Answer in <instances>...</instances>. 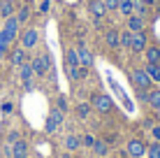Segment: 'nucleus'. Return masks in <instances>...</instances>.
I'll return each instance as SVG.
<instances>
[{
	"label": "nucleus",
	"mask_w": 160,
	"mask_h": 158,
	"mask_svg": "<svg viewBox=\"0 0 160 158\" xmlns=\"http://www.w3.org/2000/svg\"><path fill=\"white\" fill-rule=\"evenodd\" d=\"M65 58H68V65H79V56H77V51H74V49H70Z\"/></svg>",
	"instance_id": "23"
},
{
	"label": "nucleus",
	"mask_w": 160,
	"mask_h": 158,
	"mask_svg": "<svg viewBox=\"0 0 160 158\" xmlns=\"http://www.w3.org/2000/svg\"><path fill=\"white\" fill-rule=\"evenodd\" d=\"M32 72L35 74H47V70L51 68V61H49L47 56H37V58H32Z\"/></svg>",
	"instance_id": "6"
},
{
	"label": "nucleus",
	"mask_w": 160,
	"mask_h": 158,
	"mask_svg": "<svg viewBox=\"0 0 160 158\" xmlns=\"http://www.w3.org/2000/svg\"><path fill=\"white\" fill-rule=\"evenodd\" d=\"M77 56H79V65H84V68H91V65H93V56H91L88 49L81 47L79 51H77Z\"/></svg>",
	"instance_id": "14"
},
{
	"label": "nucleus",
	"mask_w": 160,
	"mask_h": 158,
	"mask_svg": "<svg viewBox=\"0 0 160 158\" xmlns=\"http://www.w3.org/2000/svg\"><path fill=\"white\" fill-rule=\"evenodd\" d=\"M28 14H30L28 7H21V9H19V16H16V21H19V23H23V21L28 19Z\"/></svg>",
	"instance_id": "25"
},
{
	"label": "nucleus",
	"mask_w": 160,
	"mask_h": 158,
	"mask_svg": "<svg viewBox=\"0 0 160 158\" xmlns=\"http://www.w3.org/2000/svg\"><path fill=\"white\" fill-rule=\"evenodd\" d=\"M16 140H19V133H9V142H12V144H14V142H16Z\"/></svg>",
	"instance_id": "33"
},
{
	"label": "nucleus",
	"mask_w": 160,
	"mask_h": 158,
	"mask_svg": "<svg viewBox=\"0 0 160 158\" xmlns=\"http://www.w3.org/2000/svg\"><path fill=\"white\" fill-rule=\"evenodd\" d=\"M12 156L14 158H28V144L23 140H16L12 144Z\"/></svg>",
	"instance_id": "10"
},
{
	"label": "nucleus",
	"mask_w": 160,
	"mask_h": 158,
	"mask_svg": "<svg viewBox=\"0 0 160 158\" xmlns=\"http://www.w3.org/2000/svg\"><path fill=\"white\" fill-rule=\"evenodd\" d=\"M146 72H148V77H151V81H160V65L158 63H148Z\"/></svg>",
	"instance_id": "18"
},
{
	"label": "nucleus",
	"mask_w": 160,
	"mask_h": 158,
	"mask_svg": "<svg viewBox=\"0 0 160 158\" xmlns=\"http://www.w3.org/2000/svg\"><path fill=\"white\" fill-rule=\"evenodd\" d=\"M60 123H63V112H60V110H53L51 116H49V121H47V130H49V133H53Z\"/></svg>",
	"instance_id": "9"
},
{
	"label": "nucleus",
	"mask_w": 160,
	"mask_h": 158,
	"mask_svg": "<svg viewBox=\"0 0 160 158\" xmlns=\"http://www.w3.org/2000/svg\"><path fill=\"white\" fill-rule=\"evenodd\" d=\"M148 105L153 107V110H160V89L158 91H148Z\"/></svg>",
	"instance_id": "19"
},
{
	"label": "nucleus",
	"mask_w": 160,
	"mask_h": 158,
	"mask_svg": "<svg viewBox=\"0 0 160 158\" xmlns=\"http://www.w3.org/2000/svg\"><path fill=\"white\" fill-rule=\"evenodd\" d=\"M7 42H5V37L2 35H0V61H2V58H5V54H7Z\"/></svg>",
	"instance_id": "28"
},
{
	"label": "nucleus",
	"mask_w": 160,
	"mask_h": 158,
	"mask_svg": "<svg viewBox=\"0 0 160 158\" xmlns=\"http://www.w3.org/2000/svg\"><path fill=\"white\" fill-rule=\"evenodd\" d=\"M88 12L95 16V19H102V16L107 14V7H104L102 0H91V3H88Z\"/></svg>",
	"instance_id": "8"
},
{
	"label": "nucleus",
	"mask_w": 160,
	"mask_h": 158,
	"mask_svg": "<svg viewBox=\"0 0 160 158\" xmlns=\"http://www.w3.org/2000/svg\"><path fill=\"white\" fill-rule=\"evenodd\" d=\"M14 12V5L9 3V0H5V3H0V16H5V19H9Z\"/></svg>",
	"instance_id": "20"
},
{
	"label": "nucleus",
	"mask_w": 160,
	"mask_h": 158,
	"mask_svg": "<svg viewBox=\"0 0 160 158\" xmlns=\"http://www.w3.org/2000/svg\"><path fill=\"white\" fill-rule=\"evenodd\" d=\"M121 44H123V47H130V44H132V33H130V30H123V33H121Z\"/></svg>",
	"instance_id": "22"
},
{
	"label": "nucleus",
	"mask_w": 160,
	"mask_h": 158,
	"mask_svg": "<svg viewBox=\"0 0 160 158\" xmlns=\"http://www.w3.org/2000/svg\"><path fill=\"white\" fill-rule=\"evenodd\" d=\"M93 149H95L98 156H104V154H107V144H104V142H95V144H93Z\"/></svg>",
	"instance_id": "24"
},
{
	"label": "nucleus",
	"mask_w": 160,
	"mask_h": 158,
	"mask_svg": "<svg viewBox=\"0 0 160 158\" xmlns=\"http://www.w3.org/2000/svg\"><path fill=\"white\" fill-rule=\"evenodd\" d=\"M153 137H156V142H160V126L153 128Z\"/></svg>",
	"instance_id": "32"
},
{
	"label": "nucleus",
	"mask_w": 160,
	"mask_h": 158,
	"mask_svg": "<svg viewBox=\"0 0 160 158\" xmlns=\"http://www.w3.org/2000/svg\"><path fill=\"white\" fill-rule=\"evenodd\" d=\"M158 65H160V63H158Z\"/></svg>",
	"instance_id": "36"
},
{
	"label": "nucleus",
	"mask_w": 160,
	"mask_h": 158,
	"mask_svg": "<svg viewBox=\"0 0 160 158\" xmlns=\"http://www.w3.org/2000/svg\"><path fill=\"white\" fill-rule=\"evenodd\" d=\"M93 105H95L98 112H112V110H114L112 98L104 95V93H95V95H93Z\"/></svg>",
	"instance_id": "3"
},
{
	"label": "nucleus",
	"mask_w": 160,
	"mask_h": 158,
	"mask_svg": "<svg viewBox=\"0 0 160 158\" xmlns=\"http://www.w3.org/2000/svg\"><path fill=\"white\" fill-rule=\"evenodd\" d=\"M130 49L132 51H144L146 49V33L142 30V33H132V44H130Z\"/></svg>",
	"instance_id": "7"
},
{
	"label": "nucleus",
	"mask_w": 160,
	"mask_h": 158,
	"mask_svg": "<svg viewBox=\"0 0 160 158\" xmlns=\"http://www.w3.org/2000/svg\"><path fill=\"white\" fill-rule=\"evenodd\" d=\"M37 42H40V33H37L35 28L23 30V35H21V47H23V49H32Z\"/></svg>",
	"instance_id": "4"
},
{
	"label": "nucleus",
	"mask_w": 160,
	"mask_h": 158,
	"mask_svg": "<svg viewBox=\"0 0 160 158\" xmlns=\"http://www.w3.org/2000/svg\"><path fill=\"white\" fill-rule=\"evenodd\" d=\"M58 110H60V112L68 110V102H65V98H58Z\"/></svg>",
	"instance_id": "31"
},
{
	"label": "nucleus",
	"mask_w": 160,
	"mask_h": 158,
	"mask_svg": "<svg viewBox=\"0 0 160 158\" xmlns=\"http://www.w3.org/2000/svg\"><path fill=\"white\" fill-rule=\"evenodd\" d=\"M104 3V7H107V12L109 9H118V0H102Z\"/></svg>",
	"instance_id": "29"
},
{
	"label": "nucleus",
	"mask_w": 160,
	"mask_h": 158,
	"mask_svg": "<svg viewBox=\"0 0 160 158\" xmlns=\"http://www.w3.org/2000/svg\"><path fill=\"white\" fill-rule=\"evenodd\" d=\"M84 144H86V146H93V144H95V140H93V135H84Z\"/></svg>",
	"instance_id": "30"
},
{
	"label": "nucleus",
	"mask_w": 160,
	"mask_h": 158,
	"mask_svg": "<svg viewBox=\"0 0 160 158\" xmlns=\"http://www.w3.org/2000/svg\"><path fill=\"white\" fill-rule=\"evenodd\" d=\"M146 61L148 63H160V47H146Z\"/></svg>",
	"instance_id": "16"
},
{
	"label": "nucleus",
	"mask_w": 160,
	"mask_h": 158,
	"mask_svg": "<svg viewBox=\"0 0 160 158\" xmlns=\"http://www.w3.org/2000/svg\"><path fill=\"white\" fill-rule=\"evenodd\" d=\"M128 30L130 33H142L144 30V19L142 16H128Z\"/></svg>",
	"instance_id": "11"
},
{
	"label": "nucleus",
	"mask_w": 160,
	"mask_h": 158,
	"mask_svg": "<svg viewBox=\"0 0 160 158\" xmlns=\"http://www.w3.org/2000/svg\"><path fill=\"white\" fill-rule=\"evenodd\" d=\"M0 35L5 37L7 44H12V42H14V37L19 35V21H16V16H9V19L5 21V28L0 30Z\"/></svg>",
	"instance_id": "1"
},
{
	"label": "nucleus",
	"mask_w": 160,
	"mask_h": 158,
	"mask_svg": "<svg viewBox=\"0 0 160 158\" xmlns=\"http://www.w3.org/2000/svg\"><path fill=\"white\" fill-rule=\"evenodd\" d=\"M118 9H121V14L130 16L135 12V0H118Z\"/></svg>",
	"instance_id": "17"
},
{
	"label": "nucleus",
	"mask_w": 160,
	"mask_h": 158,
	"mask_svg": "<svg viewBox=\"0 0 160 158\" xmlns=\"http://www.w3.org/2000/svg\"><path fill=\"white\" fill-rule=\"evenodd\" d=\"M118 158H125V154H123V156H118Z\"/></svg>",
	"instance_id": "35"
},
{
	"label": "nucleus",
	"mask_w": 160,
	"mask_h": 158,
	"mask_svg": "<svg viewBox=\"0 0 160 158\" xmlns=\"http://www.w3.org/2000/svg\"><path fill=\"white\" fill-rule=\"evenodd\" d=\"M132 81H135V86L137 89H142V91H146L148 86H151V77H148V72L146 70H132Z\"/></svg>",
	"instance_id": "2"
},
{
	"label": "nucleus",
	"mask_w": 160,
	"mask_h": 158,
	"mask_svg": "<svg viewBox=\"0 0 160 158\" xmlns=\"http://www.w3.org/2000/svg\"><path fill=\"white\" fill-rule=\"evenodd\" d=\"M148 158H160V142H156V144H151L148 146Z\"/></svg>",
	"instance_id": "21"
},
{
	"label": "nucleus",
	"mask_w": 160,
	"mask_h": 158,
	"mask_svg": "<svg viewBox=\"0 0 160 158\" xmlns=\"http://www.w3.org/2000/svg\"><path fill=\"white\" fill-rule=\"evenodd\" d=\"M144 154H146V144L142 142V140H130V142H128V156L142 158Z\"/></svg>",
	"instance_id": "5"
},
{
	"label": "nucleus",
	"mask_w": 160,
	"mask_h": 158,
	"mask_svg": "<svg viewBox=\"0 0 160 158\" xmlns=\"http://www.w3.org/2000/svg\"><path fill=\"white\" fill-rule=\"evenodd\" d=\"M9 61H12V65H19V68H21V65L26 63V49H23V47H21V49H14V51L9 54Z\"/></svg>",
	"instance_id": "12"
},
{
	"label": "nucleus",
	"mask_w": 160,
	"mask_h": 158,
	"mask_svg": "<svg viewBox=\"0 0 160 158\" xmlns=\"http://www.w3.org/2000/svg\"><path fill=\"white\" fill-rule=\"evenodd\" d=\"M88 112H91V107H88V105H79V107H77V114H79L81 119H86Z\"/></svg>",
	"instance_id": "27"
},
{
	"label": "nucleus",
	"mask_w": 160,
	"mask_h": 158,
	"mask_svg": "<svg viewBox=\"0 0 160 158\" xmlns=\"http://www.w3.org/2000/svg\"><path fill=\"white\" fill-rule=\"evenodd\" d=\"M65 144H68V149H77V146H79V140H77L74 135H70V137L65 140Z\"/></svg>",
	"instance_id": "26"
},
{
	"label": "nucleus",
	"mask_w": 160,
	"mask_h": 158,
	"mask_svg": "<svg viewBox=\"0 0 160 158\" xmlns=\"http://www.w3.org/2000/svg\"><path fill=\"white\" fill-rule=\"evenodd\" d=\"M104 40H107V44L112 47V49H118L121 47V35H118V30H107V37H104Z\"/></svg>",
	"instance_id": "15"
},
{
	"label": "nucleus",
	"mask_w": 160,
	"mask_h": 158,
	"mask_svg": "<svg viewBox=\"0 0 160 158\" xmlns=\"http://www.w3.org/2000/svg\"><path fill=\"white\" fill-rule=\"evenodd\" d=\"M30 77H32V65L23 63V65H21V79H23V86H26V89H32Z\"/></svg>",
	"instance_id": "13"
},
{
	"label": "nucleus",
	"mask_w": 160,
	"mask_h": 158,
	"mask_svg": "<svg viewBox=\"0 0 160 158\" xmlns=\"http://www.w3.org/2000/svg\"><path fill=\"white\" fill-rule=\"evenodd\" d=\"M142 3H144V5H153L156 0H142Z\"/></svg>",
	"instance_id": "34"
}]
</instances>
